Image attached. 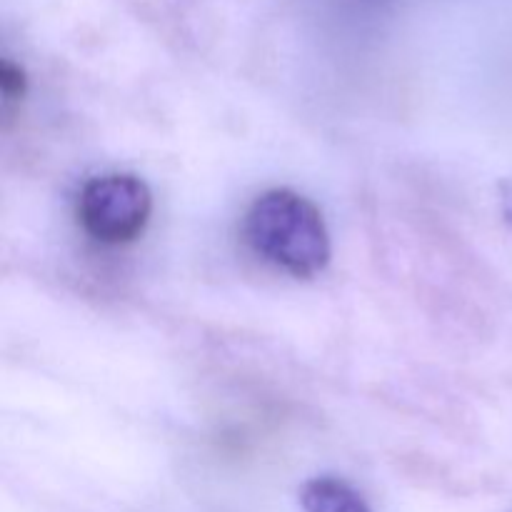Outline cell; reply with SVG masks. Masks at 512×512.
Here are the masks:
<instances>
[{
    "label": "cell",
    "instance_id": "6da1fadb",
    "mask_svg": "<svg viewBox=\"0 0 512 512\" xmlns=\"http://www.w3.org/2000/svg\"><path fill=\"white\" fill-rule=\"evenodd\" d=\"M243 235L255 255L293 278L320 275L333 253L323 213L290 188L258 195L245 213Z\"/></svg>",
    "mask_w": 512,
    "mask_h": 512
},
{
    "label": "cell",
    "instance_id": "7a4b0ae2",
    "mask_svg": "<svg viewBox=\"0 0 512 512\" xmlns=\"http://www.w3.org/2000/svg\"><path fill=\"white\" fill-rule=\"evenodd\" d=\"M153 213V193L138 175L110 173L88 180L78 195V223L103 245L138 238Z\"/></svg>",
    "mask_w": 512,
    "mask_h": 512
},
{
    "label": "cell",
    "instance_id": "3957f363",
    "mask_svg": "<svg viewBox=\"0 0 512 512\" xmlns=\"http://www.w3.org/2000/svg\"><path fill=\"white\" fill-rule=\"evenodd\" d=\"M303 512H373L363 495L338 478H313L300 490Z\"/></svg>",
    "mask_w": 512,
    "mask_h": 512
},
{
    "label": "cell",
    "instance_id": "277c9868",
    "mask_svg": "<svg viewBox=\"0 0 512 512\" xmlns=\"http://www.w3.org/2000/svg\"><path fill=\"white\" fill-rule=\"evenodd\" d=\"M0 90H3V105L5 110L13 108L15 103H20L25 95V73L20 65H15L13 60L5 58L0 65Z\"/></svg>",
    "mask_w": 512,
    "mask_h": 512
}]
</instances>
